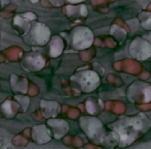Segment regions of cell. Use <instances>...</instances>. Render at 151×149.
Listing matches in <instances>:
<instances>
[{
    "mask_svg": "<svg viewBox=\"0 0 151 149\" xmlns=\"http://www.w3.org/2000/svg\"><path fill=\"white\" fill-rule=\"evenodd\" d=\"M29 1H30L31 3H37L38 1H40V0H29Z\"/></svg>",
    "mask_w": 151,
    "mask_h": 149,
    "instance_id": "44dd1931",
    "label": "cell"
},
{
    "mask_svg": "<svg viewBox=\"0 0 151 149\" xmlns=\"http://www.w3.org/2000/svg\"><path fill=\"white\" fill-rule=\"evenodd\" d=\"M66 2H68L69 4H81V3H83L84 1H86V0H65Z\"/></svg>",
    "mask_w": 151,
    "mask_h": 149,
    "instance_id": "ffe728a7",
    "label": "cell"
},
{
    "mask_svg": "<svg viewBox=\"0 0 151 149\" xmlns=\"http://www.w3.org/2000/svg\"><path fill=\"white\" fill-rule=\"evenodd\" d=\"M120 136L117 132L111 130V132H106L104 135V137L101 140V144L103 145L104 147H108V148H114V147L119 146L120 144Z\"/></svg>",
    "mask_w": 151,
    "mask_h": 149,
    "instance_id": "9a60e30c",
    "label": "cell"
},
{
    "mask_svg": "<svg viewBox=\"0 0 151 149\" xmlns=\"http://www.w3.org/2000/svg\"><path fill=\"white\" fill-rule=\"evenodd\" d=\"M21 64L28 71H40L46 65V59L40 52H28L23 56Z\"/></svg>",
    "mask_w": 151,
    "mask_h": 149,
    "instance_id": "ba28073f",
    "label": "cell"
},
{
    "mask_svg": "<svg viewBox=\"0 0 151 149\" xmlns=\"http://www.w3.org/2000/svg\"><path fill=\"white\" fill-rule=\"evenodd\" d=\"M40 111L44 117L46 118H55L58 116L61 111V106L57 101H40Z\"/></svg>",
    "mask_w": 151,
    "mask_h": 149,
    "instance_id": "7c38bea8",
    "label": "cell"
},
{
    "mask_svg": "<svg viewBox=\"0 0 151 149\" xmlns=\"http://www.w3.org/2000/svg\"><path fill=\"white\" fill-rule=\"evenodd\" d=\"M22 15H23L24 17L26 18V19L30 20V21H33V20L37 19L36 15H35V14H33V13H25V14H22Z\"/></svg>",
    "mask_w": 151,
    "mask_h": 149,
    "instance_id": "d6986e66",
    "label": "cell"
},
{
    "mask_svg": "<svg viewBox=\"0 0 151 149\" xmlns=\"http://www.w3.org/2000/svg\"><path fill=\"white\" fill-rule=\"evenodd\" d=\"M128 53L134 60L145 61L151 57V44L143 37H136L128 46Z\"/></svg>",
    "mask_w": 151,
    "mask_h": 149,
    "instance_id": "52a82bcc",
    "label": "cell"
},
{
    "mask_svg": "<svg viewBox=\"0 0 151 149\" xmlns=\"http://www.w3.org/2000/svg\"><path fill=\"white\" fill-rule=\"evenodd\" d=\"M67 44L71 50L82 51L90 48L94 42V35L90 28L79 25L70 30L66 36Z\"/></svg>",
    "mask_w": 151,
    "mask_h": 149,
    "instance_id": "3957f363",
    "label": "cell"
},
{
    "mask_svg": "<svg viewBox=\"0 0 151 149\" xmlns=\"http://www.w3.org/2000/svg\"><path fill=\"white\" fill-rule=\"evenodd\" d=\"M65 44L63 38L60 35H52L48 44V54L51 58L59 57L63 53Z\"/></svg>",
    "mask_w": 151,
    "mask_h": 149,
    "instance_id": "8fae6325",
    "label": "cell"
},
{
    "mask_svg": "<svg viewBox=\"0 0 151 149\" xmlns=\"http://www.w3.org/2000/svg\"><path fill=\"white\" fill-rule=\"evenodd\" d=\"M85 109L89 115L97 116L104 109V105L101 101H96L95 99H87L85 101Z\"/></svg>",
    "mask_w": 151,
    "mask_h": 149,
    "instance_id": "2e32d148",
    "label": "cell"
},
{
    "mask_svg": "<svg viewBox=\"0 0 151 149\" xmlns=\"http://www.w3.org/2000/svg\"><path fill=\"white\" fill-rule=\"evenodd\" d=\"M47 125L50 127L53 135V139L55 140H60L64 138L69 132V123L63 119L58 118H49L47 121Z\"/></svg>",
    "mask_w": 151,
    "mask_h": 149,
    "instance_id": "9c48e42d",
    "label": "cell"
},
{
    "mask_svg": "<svg viewBox=\"0 0 151 149\" xmlns=\"http://www.w3.org/2000/svg\"><path fill=\"white\" fill-rule=\"evenodd\" d=\"M110 130L117 132L120 136V147L132 145L147 134L151 128V120L144 113L136 115L120 116L109 124Z\"/></svg>",
    "mask_w": 151,
    "mask_h": 149,
    "instance_id": "6da1fadb",
    "label": "cell"
},
{
    "mask_svg": "<svg viewBox=\"0 0 151 149\" xmlns=\"http://www.w3.org/2000/svg\"><path fill=\"white\" fill-rule=\"evenodd\" d=\"M20 105L17 101H13V99H6L4 103H2L1 105V116L2 118L5 119H12L15 117V115L19 111Z\"/></svg>",
    "mask_w": 151,
    "mask_h": 149,
    "instance_id": "5bb4252c",
    "label": "cell"
},
{
    "mask_svg": "<svg viewBox=\"0 0 151 149\" xmlns=\"http://www.w3.org/2000/svg\"><path fill=\"white\" fill-rule=\"evenodd\" d=\"M110 34L111 36H113L114 40H117L118 42H122L123 40H125L126 38V31L121 28L120 26L117 25H113L111 27V30H110Z\"/></svg>",
    "mask_w": 151,
    "mask_h": 149,
    "instance_id": "e0dca14e",
    "label": "cell"
},
{
    "mask_svg": "<svg viewBox=\"0 0 151 149\" xmlns=\"http://www.w3.org/2000/svg\"><path fill=\"white\" fill-rule=\"evenodd\" d=\"M139 21L144 29L151 30V12H141L139 14Z\"/></svg>",
    "mask_w": 151,
    "mask_h": 149,
    "instance_id": "ac0fdd59",
    "label": "cell"
},
{
    "mask_svg": "<svg viewBox=\"0 0 151 149\" xmlns=\"http://www.w3.org/2000/svg\"><path fill=\"white\" fill-rule=\"evenodd\" d=\"M101 85L99 73L93 69H83L75 73L70 77V86L82 93H91Z\"/></svg>",
    "mask_w": 151,
    "mask_h": 149,
    "instance_id": "7a4b0ae2",
    "label": "cell"
},
{
    "mask_svg": "<svg viewBox=\"0 0 151 149\" xmlns=\"http://www.w3.org/2000/svg\"><path fill=\"white\" fill-rule=\"evenodd\" d=\"M125 96L129 103L148 104L151 101V84L144 81H134L127 87Z\"/></svg>",
    "mask_w": 151,
    "mask_h": 149,
    "instance_id": "8992f818",
    "label": "cell"
},
{
    "mask_svg": "<svg viewBox=\"0 0 151 149\" xmlns=\"http://www.w3.org/2000/svg\"><path fill=\"white\" fill-rule=\"evenodd\" d=\"M22 37L24 42L29 46L44 47L49 44L52 37V32L45 23L35 21L31 24L28 33Z\"/></svg>",
    "mask_w": 151,
    "mask_h": 149,
    "instance_id": "277c9868",
    "label": "cell"
},
{
    "mask_svg": "<svg viewBox=\"0 0 151 149\" xmlns=\"http://www.w3.org/2000/svg\"><path fill=\"white\" fill-rule=\"evenodd\" d=\"M79 125H80L81 130H83V132L86 135L87 138L94 143L101 142L104 135L107 132L101 120H99L97 116L94 115L80 117Z\"/></svg>",
    "mask_w": 151,
    "mask_h": 149,
    "instance_id": "5b68a950",
    "label": "cell"
},
{
    "mask_svg": "<svg viewBox=\"0 0 151 149\" xmlns=\"http://www.w3.org/2000/svg\"><path fill=\"white\" fill-rule=\"evenodd\" d=\"M31 27L30 20L26 19L23 15H18L13 20V28L20 36H24L28 33Z\"/></svg>",
    "mask_w": 151,
    "mask_h": 149,
    "instance_id": "4fadbf2b",
    "label": "cell"
},
{
    "mask_svg": "<svg viewBox=\"0 0 151 149\" xmlns=\"http://www.w3.org/2000/svg\"><path fill=\"white\" fill-rule=\"evenodd\" d=\"M53 138L52 132L50 127L46 124L35 125L32 128V139L33 142L38 145H44L49 143Z\"/></svg>",
    "mask_w": 151,
    "mask_h": 149,
    "instance_id": "30bf717a",
    "label": "cell"
}]
</instances>
